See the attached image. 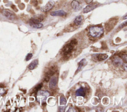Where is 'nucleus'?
<instances>
[{
	"label": "nucleus",
	"mask_w": 127,
	"mask_h": 112,
	"mask_svg": "<svg viewBox=\"0 0 127 112\" xmlns=\"http://www.w3.org/2000/svg\"><path fill=\"white\" fill-rule=\"evenodd\" d=\"M89 35L92 38H98L104 33V29L99 26H94L91 27L89 30Z\"/></svg>",
	"instance_id": "nucleus-1"
},
{
	"label": "nucleus",
	"mask_w": 127,
	"mask_h": 112,
	"mask_svg": "<svg viewBox=\"0 0 127 112\" xmlns=\"http://www.w3.org/2000/svg\"><path fill=\"white\" fill-rule=\"evenodd\" d=\"M77 41L75 39L72 40L71 42L66 45L62 50V53L64 56H68L72 53L74 46L77 44Z\"/></svg>",
	"instance_id": "nucleus-2"
},
{
	"label": "nucleus",
	"mask_w": 127,
	"mask_h": 112,
	"mask_svg": "<svg viewBox=\"0 0 127 112\" xmlns=\"http://www.w3.org/2000/svg\"><path fill=\"white\" fill-rule=\"evenodd\" d=\"M49 95V93L47 91H38L36 96L37 100L39 102H42L43 103H45L47 97H48Z\"/></svg>",
	"instance_id": "nucleus-3"
},
{
	"label": "nucleus",
	"mask_w": 127,
	"mask_h": 112,
	"mask_svg": "<svg viewBox=\"0 0 127 112\" xmlns=\"http://www.w3.org/2000/svg\"><path fill=\"white\" fill-rule=\"evenodd\" d=\"M44 19V17L43 15L41 14H38L32 17L30 21H29V24H37L41 23Z\"/></svg>",
	"instance_id": "nucleus-4"
},
{
	"label": "nucleus",
	"mask_w": 127,
	"mask_h": 112,
	"mask_svg": "<svg viewBox=\"0 0 127 112\" xmlns=\"http://www.w3.org/2000/svg\"><path fill=\"white\" fill-rule=\"evenodd\" d=\"M54 5H55V2L53 1V0H50V1H49L44 7H43L41 9V10L42 12H49V11H50L53 9Z\"/></svg>",
	"instance_id": "nucleus-5"
},
{
	"label": "nucleus",
	"mask_w": 127,
	"mask_h": 112,
	"mask_svg": "<svg viewBox=\"0 0 127 112\" xmlns=\"http://www.w3.org/2000/svg\"><path fill=\"white\" fill-rule=\"evenodd\" d=\"M99 6L98 3H94L92 4H89V5L87 6L85 8H84L83 10V12L84 13H86L88 12H89L93 10H94L95 8H96Z\"/></svg>",
	"instance_id": "nucleus-6"
},
{
	"label": "nucleus",
	"mask_w": 127,
	"mask_h": 112,
	"mask_svg": "<svg viewBox=\"0 0 127 112\" xmlns=\"http://www.w3.org/2000/svg\"><path fill=\"white\" fill-rule=\"evenodd\" d=\"M108 55L106 54H94L92 56V59L94 61H96L97 60L101 61L102 60H104L105 59H106V58H108Z\"/></svg>",
	"instance_id": "nucleus-7"
},
{
	"label": "nucleus",
	"mask_w": 127,
	"mask_h": 112,
	"mask_svg": "<svg viewBox=\"0 0 127 112\" xmlns=\"http://www.w3.org/2000/svg\"><path fill=\"white\" fill-rule=\"evenodd\" d=\"M3 14L5 17L10 20H14L16 17L15 14L12 12L8 10H4L3 11Z\"/></svg>",
	"instance_id": "nucleus-8"
},
{
	"label": "nucleus",
	"mask_w": 127,
	"mask_h": 112,
	"mask_svg": "<svg viewBox=\"0 0 127 112\" xmlns=\"http://www.w3.org/2000/svg\"><path fill=\"white\" fill-rule=\"evenodd\" d=\"M112 62L114 66L119 67L123 64V60L119 56H114L112 58Z\"/></svg>",
	"instance_id": "nucleus-9"
},
{
	"label": "nucleus",
	"mask_w": 127,
	"mask_h": 112,
	"mask_svg": "<svg viewBox=\"0 0 127 112\" xmlns=\"http://www.w3.org/2000/svg\"><path fill=\"white\" fill-rule=\"evenodd\" d=\"M50 14L51 16H64L67 15V12L64 11L63 10H59L57 11L52 12H51Z\"/></svg>",
	"instance_id": "nucleus-10"
},
{
	"label": "nucleus",
	"mask_w": 127,
	"mask_h": 112,
	"mask_svg": "<svg viewBox=\"0 0 127 112\" xmlns=\"http://www.w3.org/2000/svg\"><path fill=\"white\" fill-rule=\"evenodd\" d=\"M71 7L73 10L75 11H78L81 9V6L79 3L76 0H73L71 3Z\"/></svg>",
	"instance_id": "nucleus-11"
},
{
	"label": "nucleus",
	"mask_w": 127,
	"mask_h": 112,
	"mask_svg": "<svg viewBox=\"0 0 127 112\" xmlns=\"http://www.w3.org/2000/svg\"><path fill=\"white\" fill-rule=\"evenodd\" d=\"M58 79L56 77H53L49 82V87L51 89L55 88L57 85Z\"/></svg>",
	"instance_id": "nucleus-12"
},
{
	"label": "nucleus",
	"mask_w": 127,
	"mask_h": 112,
	"mask_svg": "<svg viewBox=\"0 0 127 112\" xmlns=\"http://www.w3.org/2000/svg\"><path fill=\"white\" fill-rule=\"evenodd\" d=\"M75 95L77 96L84 97L86 95V92L83 87H81L75 91Z\"/></svg>",
	"instance_id": "nucleus-13"
},
{
	"label": "nucleus",
	"mask_w": 127,
	"mask_h": 112,
	"mask_svg": "<svg viewBox=\"0 0 127 112\" xmlns=\"http://www.w3.org/2000/svg\"><path fill=\"white\" fill-rule=\"evenodd\" d=\"M87 64V62L86 61V60L85 59H82L79 63V65H78V69L77 70V72L79 71L84 66H86Z\"/></svg>",
	"instance_id": "nucleus-14"
},
{
	"label": "nucleus",
	"mask_w": 127,
	"mask_h": 112,
	"mask_svg": "<svg viewBox=\"0 0 127 112\" xmlns=\"http://www.w3.org/2000/svg\"><path fill=\"white\" fill-rule=\"evenodd\" d=\"M82 21V17L81 15H79L76 17V18L74 19L73 21V23L75 25L78 26L81 23Z\"/></svg>",
	"instance_id": "nucleus-15"
},
{
	"label": "nucleus",
	"mask_w": 127,
	"mask_h": 112,
	"mask_svg": "<svg viewBox=\"0 0 127 112\" xmlns=\"http://www.w3.org/2000/svg\"><path fill=\"white\" fill-rule=\"evenodd\" d=\"M38 60H34V61H33L28 66V69L29 70H33L34 69H35L36 66H37L38 65Z\"/></svg>",
	"instance_id": "nucleus-16"
},
{
	"label": "nucleus",
	"mask_w": 127,
	"mask_h": 112,
	"mask_svg": "<svg viewBox=\"0 0 127 112\" xmlns=\"http://www.w3.org/2000/svg\"><path fill=\"white\" fill-rule=\"evenodd\" d=\"M30 26L33 28H36V29H39L43 27V24L41 23H37V24H29Z\"/></svg>",
	"instance_id": "nucleus-17"
},
{
	"label": "nucleus",
	"mask_w": 127,
	"mask_h": 112,
	"mask_svg": "<svg viewBox=\"0 0 127 112\" xmlns=\"http://www.w3.org/2000/svg\"><path fill=\"white\" fill-rule=\"evenodd\" d=\"M119 56H120L121 58H122L123 60V61H124L125 62H127V53L126 52H122L120 53V54L119 55Z\"/></svg>",
	"instance_id": "nucleus-18"
},
{
	"label": "nucleus",
	"mask_w": 127,
	"mask_h": 112,
	"mask_svg": "<svg viewBox=\"0 0 127 112\" xmlns=\"http://www.w3.org/2000/svg\"><path fill=\"white\" fill-rule=\"evenodd\" d=\"M67 103V100L64 97H61L60 98V105H65Z\"/></svg>",
	"instance_id": "nucleus-19"
},
{
	"label": "nucleus",
	"mask_w": 127,
	"mask_h": 112,
	"mask_svg": "<svg viewBox=\"0 0 127 112\" xmlns=\"http://www.w3.org/2000/svg\"><path fill=\"white\" fill-rule=\"evenodd\" d=\"M42 87V84H39L38 85H37V86H36V87H35V88L33 89L34 92H37Z\"/></svg>",
	"instance_id": "nucleus-20"
},
{
	"label": "nucleus",
	"mask_w": 127,
	"mask_h": 112,
	"mask_svg": "<svg viewBox=\"0 0 127 112\" xmlns=\"http://www.w3.org/2000/svg\"><path fill=\"white\" fill-rule=\"evenodd\" d=\"M32 57V53H29L27 54V55L26 57V60L29 61Z\"/></svg>",
	"instance_id": "nucleus-21"
},
{
	"label": "nucleus",
	"mask_w": 127,
	"mask_h": 112,
	"mask_svg": "<svg viewBox=\"0 0 127 112\" xmlns=\"http://www.w3.org/2000/svg\"><path fill=\"white\" fill-rule=\"evenodd\" d=\"M5 93V90L2 88H0V96L3 95Z\"/></svg>",
	"instance_id": "nucleus-22"
},
{
	"label": "nucleus",
	"mask_w": 127,
	"mask_h": 112,
	"mask_svg": "<svg viewBox=\"0 0 127 112\" xmlns=\"http://www.w3.org/2000/svg\"><path fill=\"white\" fill-rule=\"evenodd\" d=\"M123 68L124 69L125 71H127V64L126 62H125L123 64Z\"/></svg>",
	"instance_id": "nucleus-23"
},
{
	"label": "nucleus",
	"mask_w": 127,
	"mask_h": 112,
	"mask_svg": "<svg viewBox=\"0 0 127 112\" xmlns=\"http://www.w3.org/2000/svg\"><path fill=\"white\" fill-rule=\"evenodd\" d=\"M86 1L88 4H90L92 3V0H86Z\"/></svg>",
	"instance_id": "nucleus-24"
}]
</instances>
